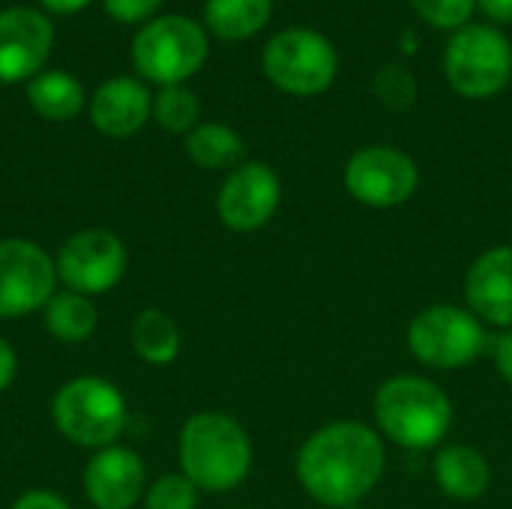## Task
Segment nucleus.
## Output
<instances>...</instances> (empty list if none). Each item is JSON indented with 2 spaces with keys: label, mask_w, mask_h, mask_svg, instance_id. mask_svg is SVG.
I'll list each match as a JSON object with an SVG mask.
<instances>
[{
  "label": "nucleus",
  "mask_w": 512,
  "mask_h": 509,
  "mask_svg": "<svg viewBox=\"0 0 512 509\" xmlns=\"http://www.w3.org/2000/svg\"><path fill=\"white\" fill-rule=\"evenodd\" d=\"M384 465V441L357 420L321 426L297 453V477L324 507H351L366 498L378 486Z\"/></svg>",
  "instance_id": "f257e3e1"
},
{
  "label": "nucleus",
  "mask_w": 512,
  "mask_h": 509,
  "mask_svg": "<svg viewBox=\"0 0 512 509\" xmlns=\"http://www.w3.org/2000/svg\"><path fill=\"white\" fill-rule=\"evenodd\" d=\"M180 474L198 492H234L252 471V441L246 429L219 411H201L180 432Z\"/></svg>",
  "instance_id": "f03ea898"
},
{
  "label": "nucleus",
  "mask_w": 512,
  "mask_h": 509,
  "mask_svg": "<svg viewBox=\"0 0 512 509\" xmlns=\"http://www.w3.org/2000/svg\"><path fill=\"white\" fill-rule=\"evenodd\" d=\"M375 420L405 450H432L450 432L453 405L447 393L420 375H396L378 387Z\"/></svg>",
  "instance_id": "7ed1b4c3"
},
{
  "label": "nucleus",
  "mask_w": 512,
  "mask_h": 509,
  "mask_svg": "<svg viewBox=\"0 0 512 509\" xmlns=\"http://www.w3.org/2000/svg\"><path fill=\"white\" fill-rule=\"evenodd\" d=\"M51 417L69 444L84 450H105L117 444L126 429V399L111 381L81 375L57 390Z\"/></svg>",
  "instance_id": "20e7f679"
},
{
  "label": "nucleus",
  "mask_w": 512,
  "mask_h": 509,
  "mask_svg": "<svg viewBox=\"0 0 512 509\" xmlns=\"http://www.w3.org/2000/svg\"><path fill=\"white\" fill-rule=\"evenodd\" d=\"M261 66L270 84L282 93L318 96L336 81L339 54L324 33L312 27H288L264 45Z\"/></svg>",
  "instance_id": "39448f33"
},
{
  "label": "nucleus",
  "mask_w": 512,
  "mask_h": 509,
  "mask_svg": "<svg viewBox=\"0 0 512 509\" xmlns=\"http://www.w3.org/2000/svg\"><path fill=\"white\" fill-rule=\"evenodd\" d=\"M450 87L465 99L498 96L512 78L510 39L492 24H465L444 51Z\"/></svg>",
  "instance_id": "423d86ee"
},
{
  "label": "nucleus",
  "mask_w": 512,
  "mask_h": 509,
  "mask_svg": "<svg viewBox=\"0 0 512 509\" xmlns=\"http://www.w3.org/2000/svg\"><path fill=\"white\" fill-rule=\"evenodd\" d=\"M408 348L420 363L453 372L471 366L489 348V336L471 309L441 303L423 309L408 324Z\"/></svg>",
  "instance_id": "0eeeda50"
},
{
  "label": "nucleus",
  "mask_w": 512,
  "mask_h": 509,
  "mask_svg": "<svg viewBox=\"0 0 512 509\" xmlns=\"http://www.w3.org/2000/svg\"><path fill=\"white\" fill-rule=\"evenodd\" d=\"M207 60V36L204 30L183 15H165L150 21L132 42L135 69L162 84H183L192 78Z\"/></svg>",
  "instance_id": "6e6552de"
},
{
  "label": "nucleus",
  "mask_w": 512,
  "mask_h": 509,
  "mask_svg": "<svg viewBox=\"0 0 512 509\" xmlns=\"http://www.w3.org/2000/svg\"><path fill=\"white\" fill-rule=\"evenodd\" d=\"M54 258L33 240H0V318H24L57 294Z\"/></svg>",
  "instance_id": "1a4fd4ad"
},
{
  "label": "nucleus",
  "mask_w": 512,
  "mask_h": 509,
  "mask_svg": "<svg viewBox=\"0 0 512 509\" xmlns=\"http://www.w3.org/2000/svg\"><path fill=\"white\" fill-rule=\"evenodd\" d=\"M129 255L123 240L114 231L105 228H87L69 237L57 258V279L66 285V291L84 294V297H99L108 294L126 273Z\"/></svg>",
  "instance_id": "9d476101"
},
{
  "label": "nucleus",
  "mask_w": 512,
  "mask_h": 509,
  "mask_svg": "<svg viewBox=\"0 0 512 509\" xmlns=\"http://www.w3.org/2000/svg\"><path fill=\"white\" fill-rule=\"evenodd\" d=\"M420 186L417 162L399 147H363L345 165V189L366 207H399Z\"/></svg>",
  "instance_id": "9b49d317"
},
{
  "label": "nucleus",
  "mask_w": 512,
  "mask_h": 509,
  "mask_svg": "<svg viewBox=\"0 0 512 509\" xmlns=\"http://www.w3.org/2000/svg\"><path fill=\"white\" fill-rule=\"evenodd\" d=\"M282 201V183L276 171L264 162H243L237 165L216 198V213L225 228L237 234H249L264 228Z\"/></svg>",
  "instance_id": "f8f14e48"
},
{
  "label": "nucleus",
  "mask_w": 512,
  "mask_h": 509,
  "mask_svg": "<svg viewBox=\"0 0 512 509\" xmlns=\"http://www.w3.org/2000/svg\"><path fill=\"white\" fill-rule=\"evenodd\" d=\"M147 492V471L135 450L111 444L84 468V495L96 509H132Z\"/></svg>",
  "instance_id": "ddd939ff"
},
{
  "label": "nucleus",
  "mask_w": 512,
  "mask_h": 509,
  "mask_svg": "<svg viewBox=\"0 0 512 509\" xmlns=\"http://www.w3.org/2000/svg\"><path fill=\"white\" fill-rule=\"evenodd\" d=\"M51 21L30 9L12 6L0 12V81L12 84L42 69L51 51Z\"/></svg>",
  "instance_id": "4468645a"
},
{
  "label": "nucleus",
  "mask_w": 512,
  "mask_h": 509,
  "mask_svg": "<svg viewBox=\"0 0 512 509\" xmlns=\"http://www.w3.org/2000/svg\"><path fill=\"white\" fill-rule=\"evenodd\" d=\"M465 297L480 321L512 327V246L486 249L465 276Z\"/></svg>",
  "instance_id": "2eb2a0df"
},
{
  "label": "nucleus",
  "mask_w": 512,
  "mask_h": 509,
  "mask_svg": "<svg viewBox=\"0 0 512 509\" xmlns=\"http://www.w3.org/2000/svg\"><path fill=\"white\" fill-rule=\"evenodd\" d=\"M150 114H153L150 93L135 78H108L93 93V102H90V120L108 138L135 135L147 123Z\"/></svg>",
  "instance_id": "dca6fc26"
},
{
  "label": "nucleus",
  "mask_w": 512,
  "mask_h": 509,
  "mask_svg": "<svg viewBox=\"0 0 512 509\" xmlns=\"http://www.w3.org/2000/svg\"><path fill=\"white\" fill-rule=\"evenodd\" d=\"M435 483L441 486L444 495L456 501H477L480 495H486L492 483L489 459L465 444L444 447L435 456Z\"/></svg>",
  "instance_id": "f3484780"
},
{
  "label": "nucleus",
  "mask_w": 512,
  "mask_h": 509,
  "mask_svg": "<svg viewBox=\"0 0 512 509\" xmlns=\"http://www.w3.org/2000/svg\"><path fill=\"white\" fill-rule=\"evenodd\" d=\"M42 312H45L42 315L45 330L63 345H78V342L90 339L93 330H96V321H99V312H96L93 300L84 297V294H75V291H57L45 303Z\"/></svg>",
  "instance_id": "a211bd4d"
},
{
  "label": "nucleus",
  "mask_w": 512,
  "mask_h": 509,
  "mask_svg": "<svg viewBox=\"0 0 512 509\" xmlns=\"http://www.w3.org/2000/svg\"><path fill=\"white\" fill-rule=\"evenodd\" d=\"M273 15V0H207V27L228 42L255 36Z\"/></svg>",
  "instance_id": "6ab92c4d"
},
{
  "label": "nucleus",
  "mask_w": 512,
  "mask_h": 509,
  "mask_svg": "<svg viewBox=\"0 0 512 509\" xmlns=\"http://www.w3.org/2000/svg\"><path fill=\"white\" fill-rule=\"evenodd\" d=\"M27 99L39 117L57 120V123L72 120L84 108V90H81L78 78H72L69 72L36 75L27 87Z\"/></svg>",
  "instance_id": "aec40b11"
},
{
  "label": "nucleus",
  "mask_w": 512,
  "mask_h": 509,
  "mask_svg": "<svg viewBox=\"0 0 512 509\" xmlns=\"http://www.w3.org/2000/svg\"><path fill=\"white\" fill-rule=\"evenodd\" d=\"M132 348L150 366H171L180 354V330L162 309H144L132 324Z\"/></svg>",
  "instance_id": "412c9836"
},
{
  "label": "nucleus",
  "mask_w": 512,
  "mask_h": 509,
  "mask_svg": "<svg viewBox=\"0 0 512 509\" xmlns=\"http://www.w3.org/2000/svg\"><path fill=\"white\" fill-rule=\"evenodd\" d=\"M186 153L195 165H201L207 171H222V168H237L246 147H243V138L231 126L201 123L189 132Z\"/></svg>",
  "instance_id": "4be33fe9"
},
{
  "label": "nucleus",
  "mask_w": 512,
  "mask_h": 509,
  "mask_svg": "<svg viewBox=\"0 0 512 509\" xmlns=\"http://www.w3.org/2000/svg\"><path fill=\"white\" fill-rule=\"evenodd\" d=\"M198 114H201L198 96L183 84L162 87L159 96L153 99V117L168 132H192L198 126Z\"/></svg>",
  "instance_id": "5701e85b"
},
{
  "label": "nucleus",
  "mask_w": 512,
  "mask_h": 509,
  "mask_svg": "<svg viewBox=\"0 0 512 509\" xmlns=\"http://www.w3.org/2000/svg\"><path fill=\"white\" fill-rule=\"evenodd\" d=\"M375 96L390 111H408L417 102V78L402 63H384L375 75Z\"/></svg>",
  "instance_id": "b1692460"
},
{
  "label": "nucleus",
  "mask_w": 512,
  "mask_h": 509,
  "mask_svg": "<svg viewBox=\"0 0 512 509\" xmlns=\"http://www.w3.org/2000/svg\"><path fill=\"white\" fill-rule=\"evenodd\" d=\"M198 486L186 474H162L144 492V509H195Z\"/></svg>",
  "instance_id": "393cba45"
},
{
  "label": "nucleus",
  "mask_w": 512,
  "mask_h": 509,
  "mask_svg": "<svg viewBox=\"0 0 512 509\" xmlns=\"http://www.w3.org/2000/svg\"><path fill=\"white\" fill-rule=\"evenodd\" d=\"M417 15L435 27V30H462L471 24V15L477 9V0H411Z\"/></svg>",
  "instance_id": "a878e982"
},
{
  "label": "nucleus",
  "mask_w": 512,
  "mask_h": 509,
  "mask_svg": "<svg viewBox=\"0 0 512 509\" xmlns=\"http://www.w3.org/2000/svg\"><path fill=\"white\" fill-rule=\"evenodd\" d=\"M159 3H162V0H105V9H108L111 18L132 24V21L150 18V15L159 9Z\"/></svg>",
  "instance_id": "bb28decb"
},
{
  "label": "nucleus",
  "mask_w": 512,
  "mask_h": 509,
  "mask_svg": "<svg viewBox=\"0 0 512 509\" xmlns=\"http://www.w3.org/2000/svg\"><path fill=\"white\" fill-rule=\"evenodd\" d=\"M12 509H69V504L54 495V492H45V489H33V492H24Z\"/></svg>",
  "instance_id": "cd10ccee"
},
{
  "label": "nucleus",
  "mask_w": 512,
  "mask_h": 509,
  "mask_svg": "<svg viewBox=\"0 0 512 509\" xmlns=\"http://www.w3.org/2000/svg\"><path fill=\"white\" fill-rule=\"evenodd\" d=\"M492 354H495V366H498V372L504 375V381H507V384H512V330L495 339Z\"/></svg>",
  "instance_id": "c85d7f7f"
},
{
  "label": "nucleus",
  "mask_w": 512,
  "mask_h": 509,
  "mask_svg": "<svg viewBox=\"0 0 512 509\" xmlns=\"http://www.w3.org/2000/svg\"><path fill=\"white\" fill-rule=\"evenodd\" d=\"M15 372H18V357L12 351V345L0 336V393L15 381Z\"/></svg>",
  "instance_id": "c756f323"
},
{
  "label": "nucleus",
  "mask_w": 512,
  "mask_h": 509,
  "mask_svg": "<svg viewBox=\"0 0 512 509\" xmlns=\"http://www.w3.org/2000/svg\"><path fill=\"white\" fill-rule=\"evenodd\" d=\"M477 9L495 24H512V0H477Z\"/></svg>",
  "instance_id": "7c9ffc66"
},
{
  "label": "nucleus",
  "mask_w": 512,
  "mask_h": 509,
  "mask_svg": "<svg viewBox=\"0 0 512 509\" xmlns=\"http://www.w3.org/2000/svg\"><path fill=\"white\" fill-rule=\"evenodd\" d=\"M90 0H42V6L48 12H60V15H69V12H78L81 6H87Z\"/></svg>",
  "instance_id": "2f4dec72"
}]
</instances>
